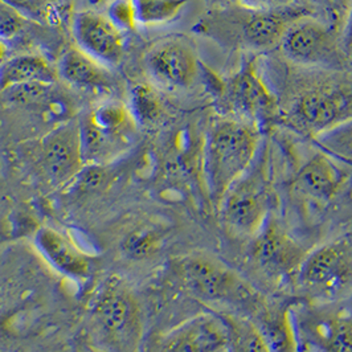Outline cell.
<instances>
[{"mask_svg": "<svg viewBox=\"0 0 352 352\" xmlns=\"http://www.w3.org/2000/svg\"><path fill=\"white\" fill-rule=\"evenodd\" d=\"M314 15L316 11L307 3L276 8L224 3L207 12L196 30L224 48L248 53L267 52L280 45L285 32L294 21Z\"/></svg>", "mask_w": 352, "mask_h": 352, "instance_id": "6da1fadb", "label": "cell"}, {"mask_svg": "<svg viewBox=\"0 0 352 352\" xmlns=\"http://www.w3.org/2000/svg\"><path fill=\"white\" fill-rule=\"evenodd\" d=\"M296 78L281 109V121L316 140L352 120V74L316 69Z\"/></svg>", "mask_w": 352, "mask_h": 352, "instance_id": "7a4b0ae2", "label": "cell"}, {"mask_svg": "<svg viewBox=\"0 0 352 352\" xmlns=\"http://www.w3.org/2000/svg\"><path fill=\"white\" fill-rule=\"evenodd\" d=\"M177 286L194 300L228 314L250 317L265 300L249 282L220 258L194 252L174 258L170 265Z\"/></svg>", "mask_w": 352, "mask_h": 352, "instance_id": "3957f363", "label": "cell"}, {"mask_svg": "<svg viewBox=\"0 0 352 352\" xmlns=\"http://www.w3.org/2000/svg\"><path fill=\"white\" fill-rule=\"evenodd\" d=\"M258 147L260 129L254 124L227 116L213 121L204 144L203 171L216 210L229 188L252 167Z\"/></svg>", "mask_w": 352, "mask_h": 352, "instance_id": "277c9868", "label": "cell"}, {"mask_svg": "<svg viewBox=\"0 0 352 352\" xmlns=\"http://www.w3.org/2000/svg\"><path fill=\"white\" fill-rule=\"evenodd\" d=\"M89 318L94 333L111 352H138L143 322L134 290L124 278L110 276L89 300Z\"/></svg>", "mask_w": 352, "mask_h": 352, "instance_id": "5b68a950", "label": "cell"}, {"mask_svg": "<svg viewBox=\"0 0 352 352\" xmlns=\"http://www.w3.org/2000/svg\"><path fill=\"white\" fill-rule=\"evenodd\" d=\"M257 58L247 56L240 68L227 77H212V89L223 111L261 129L281 120L280 100L265 82L256 65Z\"/></svg>", "mask_w": 352, "mask_h": 352, "instance_id": "8992f818", "label": "cell"}, {"mask_svg": "<svg viewBox=\"0 0 352 352\" xmlns=\"http://www.w3.org/2000/svg\"><path fill=\"white\" fill-rule=\"evenodd\" d=\"M274 206L266 159L252 167L224 195L216 211L221 226L237 239L250 240L270 217Z\"/></svg>", "mask_w": 352, "mask_h": 352, "instance_id": "52a82bcc", "label": "cell"}, {"mask_svg": "<svg viewBox=\"0 0 352 352\" xmlns=\"http://www.w3.org/2000/svg\"><path fill=\"white\" fill-rule=\"evenodd\" d=\"M293 282L314 303L352 297V236H342L307 252Z\"/></svg>", "mask_w": 352, "mask_h": 352, "instance_id": "ba28073f", "label": "cell"}, {"mask_svg": "<svg viewBox=\"0 0 352 352\" xmlns=\"http://www.w3.org/2000/svg\"><path fill=\"white\" fill-rule=\"evenodd\" d=\"M278 47L287 61L305 69L342 71L347 56L334 27L316 16L294 21Z\"/></svg>", "mask_w": 352, "mask_h": 352, "instance_id": "9c48e42d", "label": "cell"}, {"mask_svg": "<svg viewBox=\"0 0 352 352\" xmlns=\"http://www.w3.org/2000/svg\"><path fill=\"white\" fill-rule=\"evenodd\" d=\"M249 241V260L253 267L276 285L293 282L307 254L274 213Z\"/></svg>", "mask_w": 352, "mask_h": 352, "instance_id": "30bf717a", "label": "cell"}, {"mask_svg": "<svg viewBox=\"0 0 352 352\" xmlns=\"http://www.w3.org/2000/svg\"><path fill=\"white\" fill-rule=\"evenodd\" d=\"M335 303L292 306L293 319L306 352H352V311Z\"/></svg>", "mask_w": 352, "mask_h": 352, "instance_id": "8fae6325", "label": "cell"}, {"mask_svg": "<svg viewBox=\"0 0 352 352\" xmlns=\"http://www.w3.org/2000/svg\"><path fill=\"white\" fill-rule=\"evenodd\" d=\"M131 118L126 106L113 101L97 106L80 122L85 166H106L124 153Z\"/></svg>", "mask_w": 352, "mask_h": 352, "instance_id": "7c38bea8", "label": "cell"}, {"mask_svg": "<svg viewBox=\"0 0 352 352\" xmlns=\"http://www.w3.org/2000/svg\"><path fill=\"white\" fill-rule=\"evenodd\" d=\"M144 65L151 80L168 90L191 88L200 73L194 47L183 37L159 40L146 53Z\"/></svg>", "mask_w": 352, "mask_h": 352, "instance_id": "4fadbf2b", "label": "cell"}, {"mask_svg": "<svg viewBox=\"0 0 352 352\" xmlns=\"http://www.w3.org/2000/svg\"><path fill=\"white\" fill-rule=\"evenodd\" d=\"M40 160L53 186L74 182L85 167L80 122L68 121L48 133L40 144Z\"/></svg>", "mask_w": 352, "mask_h": 352, "instance_id": "5bb4252c", "label": "cell"}, {"mask_svg": "<svg viewBox=\"0 0 352 352\" xmlns=\"http://www.w3.org/2000/svg\"><path fill=\"white\" fill-rule=\"evenodd\" d=\"M34 243L44 261L72 281L85 283L94 277L98 269L97 257L80 247L61 229L41 227L36 230Z\"/></svg>", "mask_w": 352, "mask_h": 352, "instance_id": "9a60e30c", "label": "cell"}, {"mask_svg": "<svg viewBox=\"0 0 352 352\" xmlns=\"http://www.w3.org/2000/svg\"><path fill=\"white\" fill-rule=\"evenodd\" d=\"M76 47L109 68L117 67L124 53V31L107 15L78 11L73 16Z\"/></svg>", "mask_w": 352, "mask_h": 352, "instance_id": "2e32d148", "label": "cell"}, {"mask_svg": "<svg viewBox=\"0 0 352 352\" xmlns=\"http://www.w3.org/2000/svg\"><path fill=\"white\" fill-rule=\"evenodd\" d=\"M230 335L221 314H200L176 326L159 342L158 352H229Z\"/></svg>", "mask_w": 352, "mask_h": 352, "instance_id": "e0dca14e", "label": "cell"}, {"mask_svg": "<svg viewBox=\"0 0 352 352\" xmlns=\"http://www.w3.org/2000/svg\"><path fill=\"white\" fill-rule=\"evenodd\" d=\"M338 162L319 150L300 166L294 179L296 191L302 197L319 204L333 200L346 179V173Z\"/></svg>", "mask_w": 352, "mask_h": 352, "instance_id": "ac0fdd59", "label": "cell"}, {"mask_svg": "<svg viewBox=\"0 0 352 352\" xmlns=\"http://www.w3.org/2000/svg\"><path fill=\"white\" fill-rule=\"evenodd\" d=\"M57 73L63 81L81 90L106 91L114 85L110 68L78 47H72L63 53Z\"/></svg>", "mask_w": 352, "mask_h": 352, "instance_id": "d6986e66", "label": "cell"}, {"mask_svg": "<svg viewBox=\"0 0 352 352\" xmlns=\"http://www.w3.org/2000/svg\"><path fill=\"white\" fill-rule=\"evenodd\" d=\"M250 318L270 352H300L292 306L264 305Z\"/></svg>", "mask_w": 352, "mask_h": 352, "instance_id": "ffe728a7", "label": "cell"}, {"mask_svg": "<svg viewBox=\"0 0 352 352\" xmlns=\"http://www.w3.org/2000/svg\"><path fill=\"white\" fill-rule=\"evenodd\" d=\"M57 68L41 54H19L0 63V91L30 82L56 84Z\"/></svg>", "mask_w": 352, "mask_h": 352, "instance_id": "44dd1931", "label": "cell"}, {"mask_svg": "<svg viewBox=\"0 0 352 352\" xmlns=\"http://www.w3.org/2000/svg\"><path fill=\"white\" fill-rule=\"evenodd\" d=\"M168 228L158 221H146L131 229L122 241L124 254L134 261H144L155 257L164 248Z\"/></svg>", "mask_w": 352, "mask_h": 352, "instance_id": "7402d4cb", "label": "cell"}, {"mask_svg": "<svg viewBox=\"0 0 352 352\" xmlns=\"http://www.w3.org/2000/svg\"><path fill=\"white\" fill-rule=\"evenodd\" d=\"M191 0H130L135 27H160L175 21Z\"/></svg>", "mask_w": 352, "mask_h": 352, "instance_id": "603a6c76", "label": "cell"}, {"mask_svg": "<svg viewBox=\"0 0 352 352\" xmlns=\"http://www.w3.org/2000/svg\"><path fill=\"white\" fill-rule=\"evenodd\" d=\"M221 316L228 323L229 352H270L263 335L250 318L228 313H223Z\"/></svg>", "mask_w": 352, "mask_h": 352, "instance_id": "cb8c5ba5", "label": "cell"}, {"mask_svg": "<svg viewBox=\"0 0 352 352\" xmlns=\"http://www.w3.org/2000/svg\"><path fill=\"white\" fill-rule=\"evenodd\" d=\"M314 141L323 153L352 164V120L319 135Z\"/></svg>", "mask_w": 352, "mask_h": 352, "instance_id": "d4e9b609", "label": "cell"}, {"mask_svg": "<svg viewBox=\"0 0 352 352\" xmlns=\"http://www.w3.org/2000/svg\"><path fill=\"white\" fill-rule=\"evenodd\" d=\"M54 84L50 82H30L15 88L6 90L8 98L18 105L40 106L45 105L51 101Z\"/></svg>", "mask_w": 352, "mask_h": 352, "instance_id": "484cf974", "label": "cell"}, {"mask_svg": "<svg viewBox=\"0 0 352 352\" xmlns=\"http://www.w3.org/2000/svg\"><path fill=\"white\" fill-rule=\"evenodd\" d=\"M133 117L143 124L153 122L159 114L158 100L147 89L140 87L133 94Z\"/></svg>", "mask_w": 352, "mask_h": 352, "instance_id": "4316f807", "label": "cell"}, {"mask_svg": "<svg viewBox=\"0 0 352 352\" xmlns=\"http://www.w3.org/2000/svg\"><path fill=\"white\" fill-rule=\"evenodd\" d=\"M27 18L6 0H0V37L7 41L18 36Z\"/></svg>", "mask_w": 352, "mask_h": 352, "instance_id": "83f0119b", "label": "cell"}, {"mask_svg": "<svg viewBox=\"0 0 352 352\" xmlns=\"http://www.w3.org/2000/svg\"><path fill=\"white\" fill-rule=\"evenodd\" d=\"M25 18H45L51 14L58 0H6Z\"/></svg>", "mask_w": 352, "mask_h": 352, "instance_id": "f1b7e54d", "label": "cell"}, {"mask_svg": "<svg viewBox=\"0 0 352 352\" xmlns=\"http://www.w3.org/2000/svg\"><path fill=\"white\" fill-rule=\"evenodd\" d=\"M109 18L111 19L122 31L126 28H134V16L130 0H117L109 8Z\"/></svg>", "mask_w": 352, "mask_h": 352, "instance_id": "f546056e", "label": "cell"}, {"mask_svg": "<svg viewBox=\"0 0 352 352\" xmlns=\"http://www.w3.org/2000/svg\"><path fill=\"white\" fill-rule=\"evenodd\" d=\"M226 3H237L247 7L254 8H276V7H285L293 4H302L306 0H227Z\"/></svg>", "mask_w": 352, "mask_h": 352, "instance_id": "4dcf8cb0", "label": "cell"}, {"mask_svg": "<svg viewBox=\"0 0 352 352\" xmlns=\"http://www.w3.org/2000/svg\"><path fill=\"white\" fill-rule=\"evenodd\" d=\"M340 43L342 48L347 56L352 57V6L347 11V16L344 20V25L340 34Z\"/></svg>", "mask_w": 352, "mask_h": 352, "instance_id": "1f68e13d", "label": "cell"}, {"mask_svg": "<svg viewBox=\"0 0 352 352\" xmlns=\"http://www.w3.org/2000/svg\"><path fill=\"white\" fill-rule=\"evenodd\" d=\"M10 230L11 224L8 220V213L3 208V206H0V243L10 236Z\"/></svg>", "mask_w": 352, "mask_h": 352, "instance_id": "d6a6232c", "label": "cell"}, {"mask_svg": "<svg viewBox=\"0 0 352 352\" xmlns=\"http://www.w3.org/2000/svg\"><path fill=\"white\" fill-rule=\"evenodd\" d=\"M319 1H320V0H319ZM322 3L326 4V6H329L334 12H336V11L344 8V7L347 6L349 0H322Z\"/></svg>", "mask_w": 352, "mask_h": 352, "instance_id": "836d02e7", "label": "cell"}, {"mask_svg": "<svg viewBox=\"0 0 352 352\" xmlns=\"http://www.w3.org/2000/svg\"><path fill=\"white\" fill-rule=\"evenodd\" d=\"M6 56H7V44H6V41L0 37V63L4 61Z\"/></svg>", "mask_w": 352, "mask_h": 352, "instance_id": "e575fe53", "label": "cell"}, {"mask_svg": "<svg viewBox=\"0 0 352 352\" xmlns=\"http://www.w3.org/2000/svg\"><path fill=\"white\" fill-rule=\"evenodd\" d=\"M300 352H306V351H300Z\"/></svg>", "mask_w": 352, "mask_h": 352, "instance_id": "d590c367", "label": "cell"}]
</instances>
